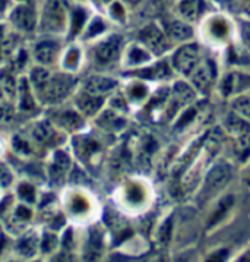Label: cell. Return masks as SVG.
Wrapping results in <instances>:
<instances>
[{
	"label": "cell",
	"mask_w": 250,
	"mask_h": 262,
	"mask_svg": "<svg viewBox=\"0 0 250 262\" xmlns=\"http://www.w3.org/2000/svg\"><path fill=\"white\" fill-rule=\"evenodd\" d=\"M101 2H107V0H101Z\"/></svg>",
	"instance_id": "42"
},
{
	"label": "cell",
	"mask_w": 250,
	"mask_h": 262,
	"mask_svg": "<svg viewBox=\"0 0 250 262\" xmlns=\"http://www.w3.org/2000/svg\"><path fill=\"white\" fill-rule=\"evenodd\" d=\"M13 24L22 31H31L35 27V13L30 6H19L12 13Z\"/></svg>",
	"instance_id": "10"
},
{
	"label": "cell",
	"mask_w": 250,
	"mask_h": 262,
	"mask_svg": "<svg viewBox=\"0 0 250 262\" xmlns=\"http://www.w3.org/2000/svg\"><path fill=\"white\" fill-rule=\"evenodd\" d=\"M116 82L113 79H108V78H100V76H95V78H89L86 82H85V88H86V93L93 95H98L105 91H110L111 88H115Z\"/></svg>",
	"instance_id": "12"
},
{
	"label": "cell",
	"mask_w": 250,
	"mask_h": 262,
	"mask_svg": "<svg viewBox=\"0 0 250 262\" xmlns=\"http://www.w3.org/2000/svg\"><path fill=\"white\" fill-rule=\"evenodd\" d=\"M101 252V239L97 233H93L91 239H89V243H88V248H86V261L93 262L98 258Z\"/></svg>",
	"instance_id": "16"
},
{
	"label": "cell",
	"mask_w": 250,
	"mask_h": 262,
	"mask_svg": "<svg viewBox=\"0 0 250 262\" xmlns=\"http://www.w3.org/2000/svg\"><path fill=\"white\" fill-rule=\"evenodd\" d=\"M141 40L155 53H163L168 49L167 35L160 28H156L155 25H149V27L144 28L141 31Z\"/></svg>",
	"instance_id": "6"
},
{
	"label": "cell",
	"mask_w": 250,
	"mask_h": 262,
	"mask_svg": "<svg viewBox=\"0 0 250 262\" xmlns=\"http://www.w3.org/2000/svg\"><path fill=\"white\" fill-rule=\"evenodd\" d=\"M13 144H15V147L21 148L22 151H24V148H25V149H28V147H27V144H25L24 141H21L19 138H15V142H13Z\"/></svg>",
	"instance_id": "36"
},
{
	"label": "cell",
	"mask_w": 250,
	"mask_h": 262,
	"mask_svg": "<svg viewBox=\"0 0 250 262\" xmlns=\"http://www.w3.org/2000/svg\"><path fill=\"white\" fill-rule=\"evenodd\" d=\"M11 119V110L5 105L0 107V122H8Z\"/></svg>",
	"instance_id": "33"
},
{
	"label": "cell",
	"mask_w": 250,
	"mask_h": 262,
	"mask_svg": "<svg viewBox=\"0 0 250 262\" xmlns=\"http://www.w3.org/2000/svg\"><path fill=\"white\" fill-rule=\"evenodd\" d=\"M202 60L203 59H202L200 47L198 44H193V42L183 44L173 54L174 69H177L180 74H183L188 78L196 71V68L202 63Z\"/></svg>",
	"instance_id": "2"
},
{
	"label": "cell",
	"mask_w": 250,
	"mask_h": 262,
	"mask_svg": "<svg viewBox=\"0 0 250 262\" xmlns=\"http://www.w3.org/2000/svg\"><path fill=\"white\" fill-rule=\"evenodd\" d=\"M46 27L52 31L62 30L64 22V11L62 0H49L46 5Z\"/></svg>",
	"instance_id": "8"
},
{
	"label": "cell",
	"mask_w": 250,
	"mask_h": 262,
	"mask_svg": "<svg viewBox=\"0 0 250 262\" xmlns=\"http://www.w3.org/2000/svg\"><path fill=\"white\" fill-rule=\"evenodd\" d=\"M72 24H73V34L79 31V28L82 27V22L85 21V11H81V9H76L73 12L72 15Z\"/></svg>",
	"instance_id": "26"
},
{
	"label": "cell",
	"mask_w": 250,
	"mask_h": 262,
	"mask_svg": "<svg viewBox=\"0 0 250 262\" xmlns=\"http://www.w3.org/2000/svg\"><path fill=\"white\" fill-rule=\"evenodd\" d=\"M203 37L214 46H222L231 37V22L222 15H212L203 22Z\"/></svg>",
	"instance_id": "3"
},
{
	"label": "cell",
	"mask_w": 250,
	"mask_h": 262,
	"mask_svg": "<svg viewBox=\"0 0 250 262\" xmlns=\"http://www.w3.org/2000/svg\"><path fill=\"white\" fill-rule=\"evenodd\" d=\"M120 50V38L119 37H110L108 40L101 42L97 50H95V57L100 63H110L115 60L119 56Z\"/></svg>",
	"instance_id": "9"
},
{
	"label": "cell",
	"mask_w": 250,
	"mask_h": 262,
	"mask_svg": "<svg viewBox=\"0 0 250 262\" xmlns=\"http://www.w3.org/2000/svg\"><path fill=\"white\" fill-rule=\"evenodd\" d=\"M233 262H250V248L249 249H246L243 253H240L239 256H237Z\"/></svg>",
	"instance_id": "34"
},
{
	"label": "cell",
	"mask_w": 250,
	"mask_h": 262,
	"mask_svg": "<svg viewBox=\"0 0 250 262\" xmlns=\"http://www.w3.org/2000/svg\"><path fill=\"white\" fill-rule=\"evenodd\" d=\"M34 137L37 138L40 142H49L54 137V132L47 123H40V125H37L35 130H34Z\"/></svg>",
	"instance_id": "18"
},
{
	"label": "cell",
	"mask_w": 250,
	"mask_h": 262,
	"mask_svg": "<svg viewBox=\"0 0 250 262\" xmlns=\"http://www.w3.org/2000/svg\"><path fill=\"white\" fill-rule=\"evenodd\" d=\"M230 256H231V251L229 248H219V249L209 252L203 262H229Z\"/></svg>",
	"instance_id": "17"
},
{
	"label": "cell",
	"mask_w": 250,
	"mask_h": 262,
	"mask_svg": "<svg viewBox=\"0 0 250 262\" xmlns=\"http://www.w3.org/2000/svg\"><path fill=\"white\" fill-rule=\"evenodd\" d=\"M246 12H247V15L250 16V0H246Z\"/></svg>",
	"instance_id": "39"
},
{
	"label": "cell",
	"mask_w": 250,
	"mask_h": 262,
	"mask_svg": "<svg viewBox=\"0 0 250 262\" xmlns=\"http://www.w3.org/2000/svg\"><path fill=\"white\" fill-rule=\"evenodd\" d=\"M5 5H6V0H0V11L5 8Z\"/></svg>",
	"instance_id": "40"
},
{
	"label": "cell",
	"mask_w": 250,
	"mask_h": 262,
	"mask_svg": "<svg viewBox=\"0 0 250 262\" xmlns=\"http://www.w3.org/2000/svg\"><path fill=\"white\" fill-rule=\"evenodd\" d=\"M171 220H167L166 224L163 226V229H161V241L164 242V243H167V242L170 241V237H171Z\"/></svg>",
	"instance_id": "27"
},
{
	"label": "cell",
	"mask_w": 250,
	"mask_h": 262,
	"mask_svg": "<svg viewBox=\"0 0 250 262\" xmlns=\"http://www.w3.org/2000/svg\"><path fill=\"white\" fill-rule=\"evenodd\" d=\"M69 164H71L69 157H67L64 152H57L56 160H54V166H53V173H54V171H57V173L66 171L67 167H69Z\"/></svg>",
	"instance_id": "21"
},
{
	"label": "cell",
	"mask_w": 250,
	"mask_h": 262,
	"mask_svg": "<svg viewBox=\"0 0 250 262\" xmlns=\"http://www.w3.org/2000/svg\"><path fill=\"white\" fill-rule=\"evenodd\" d=\"M49 74H47V71H44V69H34L32 71V81H34V84L35 86L41 91L42 88L46 86V84L49 82Z\"/></svg>",
	"instance_id": "20"
},
{
	"label": "cell",
	"mask_w": 250,
	"mask_h": 262,
	"mask_svg": "<svg viewBox=\"0 0 250 262\" xmlns=\"http://www.w3.org/2000/svg\"><path fill=\"white\" fill-rule=\"evenodd\" d=\"M0 34H2V30H0Z\"/></svg>",
	"instance_id": "43"
},
{
	"label": "cell",
	"mask_w": 250,
	"mask_h": 262,
	"mask_svg": "<svg viewBox=\"0 0 250 262\" xmlns=\"http://www.w3.org/2000/svg\"><path fill=\"white\" fill-rule=\"evenodd\" d=\"M54 262H72V258L69 256V255H66V253H62V255H59Z\"/></svg>",
	"instance_id": "35"
},
{
	"label": "cell",
	"mask_w": 250,
	"mask_h": 262,
	"mask_svg": "<svg viewBox=\"0 0 250 262\" xmlns=\"http://www.w3.org/2000/svg\"><path fill=\"white\" fill-rule=\"evenodd\" d=\"M11 180H12V176L9 174L8 168L0 164V183H2V185H9V183H11Z\"/></svg>",
	"instance_id": "30"
},
{
	"label": "cell",
	"mask_w": 250,
	"mask_h": 262,
	"mask_svg": "<svg viewBox=\"0 0 250 262\" xmlns=\"http://www.w3.org/2000/svg\"><path fill=\"white\" fill-rule=\"evenodd\" d=\"M56 237L53 236V234H47L46 237H44V242H42V249L46 252H50L56 246Z\"/></svg>",
	"instance_id": "28"
},
{
	"label": "cell",
	"mask_w": 250,
	"mask_h": 262,
	"mask_svg": "<svg viewBox=\"0 0 250 262\" xmlns=\"http://www.w3.org/2000/svg\"><path fill=\"white\" fill-rule=\"evenodd\" d=\"M244 180H246V183L250 186V164L249 167H247V170H246V176H244Z\"/></svg>",
	"instance_id": "38"
},
{
	"label": "cell",
	"mask_w": 250,
	"mask_h": 262,
	"mask_svg": "<svg viewBox=\"0 0 250 262\" xmlns=\"http://www.w3.org/2000/svg\"><path fill=\"white\" fill-rule=\"evenodd\" d=\"M60 122H62V125L64 126V127H67V129H73V127H78V126L81 125V119L75 115V113H71V112L63 113V115L60 116Z\"/></svg>",
	"instance_id": "23"
},
{
	"label": "cell",
	"mask_w": 250,
	"mask_h": 262,
	"mask_svg": "<svg viewBox=\"0 0 250 262\" xmlns=\"http://www.w3.org/2000/svg\"><path fill=\"white\" fill-rule=\"evenodd\" d=\"M104 30V24H103V21L101 19H95L94 22H93V25H91V28H89V35H97L98 32H101Z\"/></svg>",
	"instance_id": "31"
},
{
	"label": "cell",
	"mask_w": 250,
	"mask_h": 262,
	"mask_svg": "<svg viewBox=\"0 0 250 262\" xmlns=\"http://www.w3.org/2000/svg\"><path fill=\"white\" fill-rule=\"evenodd\" d=\"M103 103V98L98 97V95H93L89 93L83 94L82 97H79L78 100V104H79V108L82 110L85 115H94L95 112L100 108V105Z\"/></svg>",
	"instance_id": "15"
},
{
	"label": "cell",
	"mask_w": 250,
	"mask_h": 262,
	"mask_svg": "<svg viewBox=\"0 0 250 262\" xmlns=\"http://www.w3.org/2000/svg\"><path fill=\"white\" fill-rule=\"evenodd\" d=\"M240 38L243 44L250 49V21L240 22Z\"/></svg>",
	"instance_id": "24"
},
{
	"label": "cell",
	"mask_w": 250,
	"mask_h": 262,
	"mask_svg": "<svg viewBox=\"0 0 250 262\" xmlns=\"http://www.w3.org/2000/svg\"><path fill=\"white\" fill-rule=\"evenodd\" d=\"M129 59H130V63H132V64H138V63L148 62V60H149V54H148L145 50L139 49V47H133V49L130 50Z\"/></svg>",
	"instance_id": "22"
},
{
	"label": "cell",
	"mask_w": 250,
	"mask_h": 262,
	"mask_svg": "<svg viewBox=\"0 0 250 262\" xmlns=\"http://www.w3.org/2000/svg\"><path fill=\"white\" fill-rule=\"evenodd\" d=\"M19 215H21V217H25V219H28V217H30V212H28V210H27V208H19Z\"/></svg>",
	"instance_id": "37"
},
{
	"label": "cell",
	"mask_w": 250,
	"mask_h": 262,
	"mask_svg": "<svg viewBox=\"0 0 250 262\" xmlns=\"http://www.w3.org/2000/svg\"><path fill=\"white\" fill-rule=\"evenodd\" d=\"M21 105L22 108H25V110H31L34 108V101H32V97L30 94V86L27 84V81H22L21 84Z\"/></svg>",
	"instance_id": "19"
},
{
	"label": "cell",
	"mask_w": 250,
	"mask_h": 262,
	"mask_svg": "<svg viewBox=\"0 0 250 262\" xmlns=\"http://www.w3.org/2000/svg\"><path fill=\"white\" fill-rule=\"evenodd\" d=\"M130 3H138V2H141V0H129Z\"/></svg>",
	"instance_id": "41"
},
{
	"label": "cell",
	"mask_w": 250,
	"mask_h": 262,
	"mask_svg": "<svg viewBox=\"0 0 250 262\" xmlns=\"http://www.w3.org/2000/svg\"><path fill=\"white\" fill-rule=\"evenodd\" d=\"M19 193H21V196H24L27 201L34 200V189H32L31 186H28V185H22L21 188H19Z\"/></svg>",
	"instance_id": "29"
},
{
	"label": "cell",
	"mask_w": 250,
	"mask_h": 262,
	"mask_svg": "<svg viewBox=\"0 0 250 262\" xmlns=\"http://www.w3.org/2000/svg\"><path fill=\"white\" fill-rule=\"evenodd\" d=\"M234 178V168L227 160H218L208 173L203 182V195L207 198H214L221 190H224L227 185Z\"/></svg>",
	"instance_id": "1"
},
{
	"label": "cell",
	"mask_w": 250,
	"mask_h": 262,
	"mask_svg": "<svg viewBox=\"0 0 250 262\" xmlns=\"http://www.w3.org/2000/svg\"><path fill=\"white\" fill-rule=\"evenodd\" d=\"M19 252H21L22 255H27V256L34 255V252H35V242L32 241L31 237L24 239V241L19 243Z\"/></svg>",
	"instance_id": "25"
},
{
	"label": "cell",
	"mask_w": 250,
	"mask_h": 262,
	"mask_svg": "<svg viewBox=\"0 0 250 262\" xmlns=\"http://www.w3.org/2000/svg\"><path fill=\"white\" fill-rule=\"evenodd\" d=\"M234 204H236V196L233 193H225L219 196L215 207L209 214L208 221H207V230L212 231L218 229L219 226H222L234 208Z\"/></svg>",
	"instance_id": "4"
},
{
	"label": "cell",
	"mask_w": 250,
	"mask_h": 262,
	"mask_svg": "<svg viewBox=\"0 0 250 262\" xmlns=\"http://www.w3.org/2000/svg\"><path fill=\"white\" fill-rule=\"evenodd\" d=\"M178 13L186 22L199 21L207 11L205 0H180L178 2Z\"/></svg>",
	"instance_id": "7"
},
{
	"label": "cell",
	"mask_w": 250,
	"mask_h": 262,
	"mask_svg": "<svg viewBox=\"0 0 250 262\" xmlns=\"http://www.w3.org/2000/svg\"><path fill=\"white\" fill-rule=\"evenodd\" d=\"M231 105H233V113H236L240 117H243L244 120L250 122V95H236L231 101Z\"/></svg>",
	"instance_id": "14"
},
{
	"label": "cell",
	"mask_w": 250,
	"mask_h": 262,
	"mask_svg": "<svg viewBox=\"0 0 250 262\" xmlns=\"http://www.w3.org/2000/svg\"><path fill=\"white\" fill-rule=\"evenodd\" d=\"M167 34L168 37L178 41H189L193 35V30L188 22L170 21L167 24Z\"/></svg>",
	"instance_id": "11"
},
{
	"label": "cell",
	"mask_w": 250,
	"mask_h": 262,
	"mask_svg": "<svg viewBox=\"0 0 250 262\" xmlns=\"http://www.w3.org/2000/svg\"><path fill=\"white\" fill-rule=\"evenodd\" d=\"M71 86H72V79L66 75H59V76L49 79V82L46 84L41 91L46 93V98L49 101H57V100H62L63 97L67 94Z\"/></svg>",
	"instance_id": "5"
},
{
	"label": "cell",
	"mask_w": 250,
	"mask_h": 262,
	"mask_svg": "<svg viewBox=\"0 0 250 262\" xmlns=\"http://www.w3.org/2000/svg\"><path fill=\"white\" fill-rule=\"evenodd\" d=\"M35 57L40 63H52L56 59V54H57V44L53 41H44L40 42L37 47H35Z\"/></svg>",
	"instance_id": "13"
},
{
	"label": "cell",
	"mask_w": 250,
	"mask_h": 262,
	"mask_svg": "<svg viewBox=\"0 0 250 262\" xmlns=\"http://www.w3.org/2000/svg\"><path fill=\"white\" fill-rule=\"evenodd\" d=\"M76 63H78V52H76V50H72V52L67 54V62H66V64H67L69 68H73Z\"/></svg>",
	"instance_id": "32"
}]
</instances>
